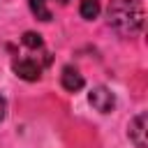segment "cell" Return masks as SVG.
I'll return each mask as SVG.
<instances>
[{
  "label": "cell",
  "mask_w": 148,
  "mask_h": 148,
  "mask_svg": "<svg viewBox=\"0 0 148 148\" xmlns=\"http://www.w3.org/2000/svg\"><path fill=\"white\" fill-rule=\"evenodd\" d=\"M143 5L139 0H111L106 7V23L120 37H134L143 28Z\"/></svg>",
  "instance_id": "1"
},
{
  "label": "cell",
  "mask_w": 148,
  "mask_h": 148,
  "mask_svg": "<svg viewBox=\"0 0 148 148\" xmlns=\"http://www.w3.org/2000/svg\"><path fill=\"white\" fill-rule=\"evenodd\" d=\"M88 99H90L92 109H97L99 113H109V111H113V106H116V97H113V92H111L109 88H104V86L92 88L90 95H88Z\"/></svg>",
  "instance_id": "2"
},
{
  "label": "cell",
  "mask_w": 148,
  "mask_h": 148,
  "mask_svg": "<svg viewBox=\"0 0 148 148\" xmlns=\"http://www.w3.org/2000/svg\"><path fill=\"white\" fill-rule=\"evenodd\" d=\"M14 72L23 81H37L42 76V65L37 60H32V58H21V60L14 62Z\"/></svg>",
  "instance_id": "3"
},
{
  "label": "cell",
  "mask_w": 148,
  "mask_h": 148,
  "mask_svg": "<svg viewBox=\"0 0 148 148\" xmlns=\"http://www.w3.org/2000/svg\"><path fill=\"white\" fill-rule=\"evenodd\" d=\"M146 127H148V116L141 111L139 116L132 118L130 123V141L136 148H146Z\"/></svg>",
  "instance_id": "4"
},
{
  "label": "cell",
  "mask_w": 148,
  "mask_h": 148,
  "mask_svg": "<svg viewBox=\"0 0 148 148\" xmlns=\"http://www.w3.org/2000/svg\"><path fill=\"white\" fill-rule=\"evenodd\" d=\"M60 83H62V88H65V90L76 92V90H81V88H83V76L79 74V69H76V67L67 65V67L62 69V74H60Z\"/></svg>",
  "instance_id": "5"
},
{
  "label": "cell",
  "mask_w": 148,
  "mask_h": 148,
  "mask_svg": "<svg viewBox=\"0 0 148 148\" xmlns=\"http://www.w3.org/2000/svg\"><path fill=\"white\" fill-rule=\"evenodd\" d=\"M79 14H81L86 21L97 18V14H99V0H81V5H79Z\"/></svg>",
  "instance_id": "6"
},
{
  "label": "cell",
  "mask_w": 148,
  "mask_h": 148,
  "mask_svg": "<svg viewBox=\"0 0 148 148\" xmlns=\"http://www.w3.org/2000/svg\"><path fill=\"white\" fill-rule=\"evenodd\" d=\"M28 2H30V12L39 21H51V12L46 9V0H28Z\"/></svg>",
  "instance_id": "7"
},
{
  "label": "cell",
  "mask_w": 148,
  "mask_h": 148,
  "mask_svg": "<svg viewBox=\"0 0 148 148\" xmlns=\"http://www.w3.org/2000/svg\"><path fill=\"white\" fill-rule=\"evenodd\" d=\"M21 42L28 49H42V35H37V32H25L21 37Z\"/></svg>",
  "instance_id": "8"
},
{
  "label": "cell",
  "mask_w": 148,
  "mask_h": 148,
  "mask_svg": "<svg viewBox=\"0 0 148 148\" xmlns=\"http://www.w3.org/2000/svg\"><path fill=\"white\" fill-rule=\"evenodd\" d=\"M5 111H7V104H5V99L0 97V120L5 118Z\"/></svg>",
  "instance_id": "9"
},
{
  "label": "cell",
  "mask_w": 148,
  "mask_h": 148,
  "mask_svg": "<svg viewBox=\"0 0 148 148\" xmlns=\"http://www.w3.org/2000/svg\"><path fill=\"white\" fill-rule=\"evenodd\" d=\"M58 2H60V5H67V2H69V0H58Z\"/></svg>",
  "instance_id": "10"
}]
</instances>
